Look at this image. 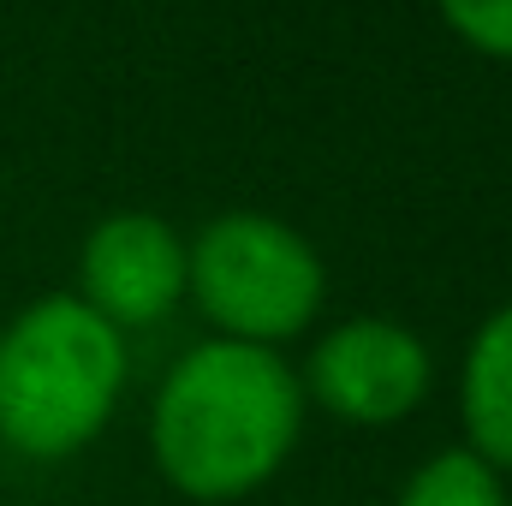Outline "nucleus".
<instances>
[{
	"label": "nucleus",
	"instance_id": "nucleus-1",
	"mask_svg": "<svg viewBox=\"0 0 512 506\" xmlns=\"http://www.w3.org/2000/svg\"><path fill=\"white\" fill-rule=\"evenodd\" d=\"M298 376L245 340H209L155 399V459L197 501H239L298 441Z\"/></svg>",
	"mask_w": 512,
	"mask_h": 506
},
{
	"label": "nucleus",
	"instance_id": "nucleus-2",
	"mask_svg": "<svg viewBox=\"0 0 512 506\" xmlns=\"http://www.w3.org/2000/svg\"><path fill=\"white\" fill-rule=\"evenodd\" d=\"M120 381V328L84 298H42L0 328V435L30 459H66L108 423Z\"/></svg>",
	"mask_w": 512,
	"mask_h": 506
},
{
	"label": "nucleus",
	"instance_id": "nucleus-3",
	"mask_svg": "<svg viewBox=\"0 0 512 506\" xmlns=\"http://www.w3.org/2000/svg\"><path fill=\"white\" fill-rule=\"evenodd\" d=\"M185 286L203 316L245 346L298 334L322 304V262L274 215H221L185 251Z\"/></svg>",
	"mask_w": 512,
	"mask_h": 506
},
{
	"label": "nucleus",
	"instance_id": "nucleus-4",
	"mask_svg": "<svg viewBox=\"0 0 512 506\" xmlns=\"http://www.w3.org/2000/svg\"><path fill=\"white\" fill-rule=\"evenodd\" d=\"M310 393L346 423H393L429 393V352L399 322H346L310 352Z\"/></svg>",
	"mask_w": 512,
	"mask_h": 506
},
{
	"label": "nucleus",
	"instance_id": "nucleus-5",
	"mask_svg": "<svg viewBox=\"0 0 512 506\" xmlns=\"http://www.w3.org/2000/svg\"><path fill=\"white\" fill-rule=\"evenodd\" d=\"M185 292V245L155 215H108L84 239V304L108 328H143Z\"/></svg>",
	"mask_w": 512,
	"mask_h": 506
},
{
	"label": "nucleus",
	"instance_id": "nucleus-6",
	"mask_svg": "<svg viewBox=\"0 0 512 506\" xmlns=\"http://www.w3.org/2000/svg\"><path fill=\"white\" fill-rule=\"evenodd\" d=\"M465 429L483 465L512 471V304L495 310L465 358Z\"/></svg>",
	"mask_w": 512,
	"mask_h": 506
},
{
	"label": "nucleus",
	"instance_id": "nucleus-7",
	"mask_svg": "<svg viewBox=\"0 0 512 506\" xmlns=\"http://www.w3.org/2000/svg\"><path fill=\"white\" fill-rule=\"evenodd\" d=\"M399 506H507V495L495 465H483L477 453H441L411 477Z\"/></svg>",
	"mask_w": 512,
	"mask_h": 506
},
{
	"label": "nucleus",
	"instance_id": "nucleus-8",
	"mask_svg": "<svg viewBox=\"0 0 512 506\" xmlns=\"http://www.w3.org/2000/svg\"><path fill=\"white\" fill-rule=\"evenodd\" d=\"M447 30L489 60H512V0H435Z\"/></svg>",
	"mask_w": 512,
	"mask_h": 506
}]
</instances>
